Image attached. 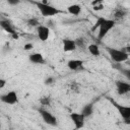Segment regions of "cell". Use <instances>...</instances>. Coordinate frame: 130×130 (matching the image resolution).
Here are the masks:
<instances>
[{
    "label": "cell",
    "instance_id": "cell-7",
    "mask_svg": "<svg viewBox=\"0 0 130 130\" xmlns=\"http://www.w3.org/2000/svg\"><path fill=\"white\" fill-rule=\"evenodd\" d=\"M70 119H71V121H72L76 130H79V129L83 128L85 117L81 113H71L70 114Z\"/></svg>",
    "mask_w": 130,
    "mask_h": 130
},
{
    "label": "cell",
    "instance_id": "cell-4",
    "mask_svg": "<svg viewBox=\"0 0 130 130\" xmlns=\"http://www.w3.org/2000/svg\"><path fill=\"white\" fill-rule=\"evenodd\" d=\"M109 100L112 103V105L117 109L120 116L124 119L125 123H130V107L129 106H122V105L118 104L117 102L113 101L112 99H109Z\"/></svg>",
    "mask_w": 130,
    "mask_h": 130
},
{
    "label": "cell",
    "instance_id": "cell-25",
    "mask_svg": "<svg viewBox=\"0 0 130 130\" xmlns=\"http://www.w3.org/2000/svg\"><path fill=\"white\" fill-rule=\"evenodd\" d=\"M24 50H26V51H28V50H30V49H32L34 48V45L31 44V43H27V44H25L24 45Z\"/></svg>",
    "mask_w": 130,
    "mask_h": 130
},
{
    "label": "cell",
    "instance_id": "cell-16",
    "mask_svg": "<svg viewBox=\"0 0 130 130\" xmlns=\"http://www.w3.org/2000/svg\"><path fill=\"white\" fill-rule=\"evenodd\" d=\"M87 50H88V52H89L92 56L98 57V56H100V55H101L100 48H99V46H98L96 44H90V45L87 47Z\"/></svg>",
    "mask_w": 130,
    "mask_h": 130
},
{
    "label": "cell",
    "instance_id": "cell-18",
    "mask_svg": "<svg viewBox=\"0 0 130 130\" xmlns=\"http://www.w3.org/2000/svg\"><path fill=\"white\" fill-rule=\"evenodd\" d=\"M126 15V11L122 8H117L115 11H114V16L116 19H120V18H123L124 16Z\"/></svg>",
    "mask_w": 130,
    "mask_h": 130
},
{
    "label": "cell",
    "instance_id": "cell-5",
    "mask_svg": "<svg viewBox=\"0 0 130 130\" xmlns=\"http://www.w3.org/2000/svg\"><path fill=\"white\" fill-rule=\"evenodd\" d=\"M40 116L42 117V119L44 120V122L50 126H57V118L52 114L50 113L49 111L45 110V109H39L38 110Z\"/></svg>",
    "mask_w": 130,
    "mask_h": 130
},
{
    "label": "cell",
    "instance_id": "cell-26",
    "mask_svg": "<svg viewBox=\"0 0 130 130\" xmlns=\"http://www.w3.org/2000/svg\"><path fill=\"white\" fill-rule=\"evenodd\" d=\"M7 2H8V4H10V5H16V4L19 3L18 0H8Z\"/></svg>",
    "mask_w": 130,
    "mask_h": 130
},
{
    "label": "cell",
    "instance_id": "cell-13",
    "mask_svg": "<svg viewBox=\"0 0 130 130\" xmlns=\"http://www.w3.org/2000/svg\"><path fill=\"white\" fill-rule=\"evenodd\" d=\"M29 62L34 64H45V58L41 53H32L28 56Z\"/></svg>",
    "mask_w": 130,
    "mask_h": 130
},
{
    "label": "cell",
    "instance_id": "cell-12",
    "mask_svg": "<svg viewBox=\"0 0 130 130\" xmlns=\"http://www.w3.org/2000/svg\"><path fill=\"white\" fill-rule=\"evenodd\" d=\"M62 45H63V51L64 52H72L77 47L75 41L70 40V39H64L62 41Z\"/></svg>",
    "mask_w": 130,
    "mask_h": 130
},
{
    "label": "cell",
    "instance_id": "cell-24",
    "mask_svg": "<svg viewBox=\"0 0 130 130\" xmlns=\"http://www.w3.org/2000/svg\"><path fill=\"white\" fill-rule=\"evenodd\" d=\"M122 73L127 77L128 80H130V69H122Z\"/></svg>",
    "mask_w": 130,
    "mask_h": 130
},
{
    "label": "cell",
    "instance_id": "cell-14",
    "mask_svg": "<svg viewBox=\"0 0 130 130\" xmlns=\"http://www.w3.org/2000/svg\"><path fill=\"white\" fill-rule=\"evenodd\" d=\"M85 118L87 117H90L93 113V104L92 103H89V104H86L85 106H83V108L81 109V112H80Z\"/></svg>",
    "mask_w": 130,
    "mask_h": 130
},
{
    "label": "cell",
    "instance_id": "cell-23",
    "mask_svg": "<svg viewBox=\"0 0 130 130\" xmlns=\"http://www.w3.org/2000/svg\"><path fill=\"white\" fill-rule=\"evenodd\" d=\"M75 43H76V46H78V47H84V41H83V39L78 38V39L75 40Z\"/></svg>",
    "mask_w": 130,
    "mask_h": 130
},
{
    "label": "cell",
    "instance_id": "cell-27",
    "mask_svg": "<svg viewBox=\"0 0 130 130\" xmlns=\"http://www.w3.org/2000/svg\"><path fill=\"white\" fill-rule=\"evenodd\" d=\"M123 50H124V51H125V52H126V53H127V54L130 56V46H127V47H125Z\"/></svg>",
    "mask_w": 130,
    "mask_h": 130
},
{
    "label": "cell",
    "instance_id": "cell-6",
    "mask_svg": "<svg viewBox=\"0 0 130 130\" xmlns=\"http://www.w3.org/2000/svg\"><path fill=\"white\" fill-rule=\"evenodd\" d=\"M1 102L7 105H15L18 103V95L16 91L10 90L4 94L1 95Z\"/></svg>",
    "mask_w": 130,
    "mask_h": 130
},
{
    "label": "cell",
    "instance_id": "cell-17",
    "mask_svg": "<svg viewBox=\"0 0 130 130\" xmlns=\"http://www.w3.org/2000/svg\"><path fill=\"white\" fill-rule=\"evenodd\" d=\"M91 5H92V9L94 11H101V10L104 9V4H103V2L101 0L91 2Z\"/></svg>",
    "mask_w": 130,
    "mask_h": 130
},
{
    "label": "cell",
    "instance_id": "cell-10",
    "mask_svg": "<svg viewBox=\"0 0 130 130\" xmlns=\"http://www.w3.org/2000/svg\"><path fill=\"white\" fill-rule=\"evenodd\" d=\"M37 35L41 41L46 42L50 37V28L46 25H40L37 27Z\"/></svg>",
    "mask_w": 130,
    "mask_h": 130
},
{
    "label": "cell",
    "instance_id": "cell-19",
    "mask_svg": "<svg viewBox=\"0 0 130 130\" xmlns=\"http://www.w3.org/2000/svg\"><path fill=\"white\" fill-rule=\"evenodd\" d=\"M106 18L105 17H103V16H100V17H98L96 18V20H95V22H94V24L92 25V27H91V30L92 31H94V30H96L98 28H100V26L102 25V23L104 22V20H105Z\"/></svg>",
    "mask_w": 130,
    "mask_h": 130
},
{
    "label": "cell",
    "instance_id": "cell-20",
    "mask_svg": "<svg viewBox=\"0 0 130 130\" xmlns=\"http://www.w3.org/2000/svg\"><path fill=\"white\" fill-rule=\"evenodd\" d=\"M27 24H28L29 26H36V27H38V26L41 25V24L39 23V20H38L37 18H29V19L27 20Z\"/></svg>",
    "mask_w": 130,
    "mask_h": 130
},
{
    "label": "cell",
    "instance_id": "cell-22",
    "mask_svg": "<svg viewBox=\"0 0 130 130\" xmlns=\"http://www.w3.org/2000/svg\"><path fill=\"white\" fill-rule=\"evenodd\" d=\"M55 81H56V79H55V77H53V76H49V77H47L46 79H45V81H44V83L46 84V85H53L54 83H55Z\"/></svg>",
    "mask_w": 130,
    "mask_h": 130
},
{
    "label": "cell",
    "instance_id": "cell-2",
    "mask_svg": "<svg viewBox=\"0 0 130 130\" xmlns=\"http://www.w3.org/2000/svg\"><path fill=\"white\" fill-rule=\"evenodd\" d=\"M107 50H108V53H109L111 59L116 63L125 62L129 58V55L123 49L119 50V49H115V48H107Z\"/></svg>",
    "mask_w": 130,
    "mask_h": 130
},
{
    "label": "cell",
    "instance_id": "cell-11",
    "mask_svg": "<svg viewBox=\"0 0 130 130\" xmlns=\"http://www.w3.org/2000/svg\"><path fill=\"white\" fill-rule=\"evenodd\" d=\"M83 61L79 59H71L67 62V67L72 71H79L83 69Z\"/></svg>",
    "mask_w": 130,
    "mask_h": 130
},
{
    "label": "cell",
    "instance_id": "cell-3",
    "mask_svg": "<svg viewBox=\"0 0 130 130\" xmlns=\"http://www.w3.org/2000/svg\"><path fill=\"white\" fill-rule=\"evenodd\" d=\"M115 24H116V20L106 18V19L104 20V22L102 23V25L100 26V28H99L98 40H99V41H102V40L108 35V32H109L112 28H114Z\"/></svg>",
    "mask_w": 130,
    "mask_h": 130
},
{
    "label": "cell",
    "instance_id": "cell-21",
    "mask_svg": "<svg viewBox=\"0 0 130 130\" xmlns=\"http://www.w3.org/2000/svg\"><path fill=\"white\" fill-rule=\"evenodd\" d=\"M40 103L42 106H50L51 104V100L49 96H43L40 99Z\"/></svg>",
    "mask_w": 130,
    "mask_h": 130
},
{
    "label": "cell",
    "instance_id": "cell-28",
    "mask_svg": "<svg viewBox=\"0 0 130 130\" xmlns=\"http://www.w3.org/2000/svg\"><path fill=\"white\" fill-rule=\"evenodd\" d=\"M5 86V80L4 79H1L0 80V88H3Z\"/></svg>",
    "mask_w": 130,
    "mask_h": 130
},
{
    "label": "cell",
    "instance_id": "cell-15",
    "mask_svg": "<svg viewBox=\"0 0 130 130\" xmlns=\"http://www.w3.org/2000/svg\"><path fill=\"white\" fill-rule=\"evenodd\" d=\"M67 11L72 15H79L81 12V6L79 4H71L67 7Z\"/></svg>",
    "mask_w": 130,
    "mask_h": 130
},
{
    "label": "cell",
    "instance_id": "cell-9",
    "mask_svg": "<svg viewBox=\"0 0 130 130\" xmlns=\"http://www.w3.org/2000/svg\"><path fill=\"white\" fill-rule=\"evenodd\" d=\"M0 25H1V27H2L6 32L10 34V35L12 36L13 39H18V36H17V32H16L14 26H13L8 20H4V19H2V20L0 21Z\"/></svg>",
    "mask_w": 130,
    "mask_h": 130
},
{
    "label": "cell",
    "instance_id": "cell-8",
    "mask_svg": "<svg viewBox=\"0 0 130 130\" xmlns=\"http://www.w3.org/2000/svg\"><path fill=\"white\" fill-rule=\"evenodd\" d=\"M116 89H117V92L119 95H125L130 92V83L121 81V80H117L116 81Z\"/></svg>",
    "mask_w": 130,
    "mask_h": 130
},
{
    "label": "cell",
    "instance_id": "cell-1",
    "mask_svg": "<svg viewBox=\"0 0 130 130\" xmlns=\"http://www.w3.org/2000/svg\"><path fill=\"white\" fill-rule=\"evenodd\" d=\"M35 4L37 5V7L39 8V11L44 17H50V16H54L62 13L60 9L52 6L47 1H38V2H35Z\"/></svg>",
    "mask_w": 130,
    "mask_h": 130
}]
</instances>
